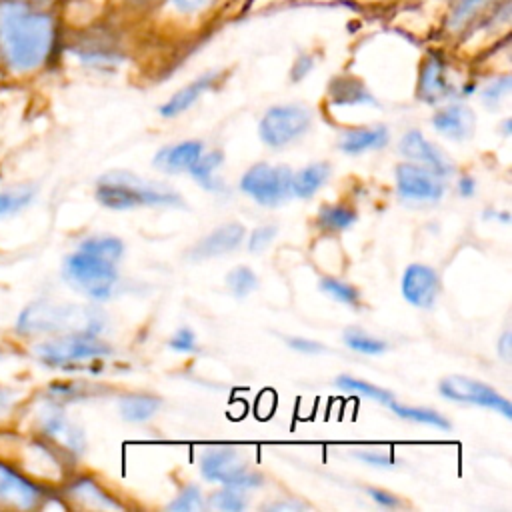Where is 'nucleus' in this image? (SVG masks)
<instances>
[{"label": "nucleus", "mask_w": 512, "mask_h": 512, "mask_svg": "<svg viewBox=\"0 0 512 512\" xmlns=\"http://www.w3.org/2000/svg\"><path fill=\"white\" fill-rule=\"evenodd\" d=\"M96 198L110 210H128L134 206H176L182 198L164 186L138 178L132 172H108L96 184Z\"/></svg>", "instance_id": "obj_1"}, {"label": "nucleus", "mask_w": 512, "mask_h": 512, "mask_svg": "<svg viewBox=\"0 0 512 512\" xmlns=\"http://www.w3.org/2000/svg\"><path fill=\"white\" fill-rule=\"evenodd\" d=\"M104 318L98 310L72 304L36 302L30 304L18 320L24 334H56V332H96L100 334Z\"/></svg>", "instance_id": "obj_2"}, {"label": "nucleus", "mask_w": 512, "mask_h": 512, "mask_svg": "<svg viewBox=\"0 0 512 512\" xmlns=\"http://www.w3.org/2000/svg\"><path fill=\"white\" fill-rule=\"evenodd\" d=\"M64 276L74 288L96 300H106L118 282L116 262L82 246L66 258Z\"/></svg>", "instance_id": "obj_3"}, {"label": "nucleus", "mask_w": 512, "mask_h": 512, "mask_svg": "<svg viewBox=\"0 0 512 512\" xmlns=\"http://www.w3.org/2000/svg\"><path fill=\"white\" fill-rule=\"evenodd\" d=\"M34 350L42 364L54 368H72L104 358L112 352L96 332H68L66 336L38 344Z\"/></svg>", "instance_id": "obj_4"}, {"label": "nucleus", "mask_w": 512, "mask_h": 512, "mask_svg": "<svg viewBox=\"0 0 512 512\" xmlns=\"http://www.w3.org/2000/svg\"><path fill=\"white\" fill-rule=\"evenodd\" d=\"M200 472L210 482H220L230 488L246 490L262 486L264 478L248 470L246 460L234 448H210L200 456Z\"/></svg>", "instance_id": "obj_5"}, {"label": "nucleus", "mask_w": 512, "mask_h": 512, "mask_svg": "<svg viewBox=\"0 0 512 512\" xmlns=\"http://www.w3.org/2000/svg\"><path fill=\"white\" fill-rule=\"evenodd\" d=\"M240 190L262 206H278L292 196V170L266 162L254 164L242 176Z\"/></svg>", "instance_id": "obj_6"}, {"label": "nucleus", "mask_w": 512, "mask_h": 512, "mask_svg": "<svg viewBox=\"0 0 512 512\" xmlns=\"http://www.w3.org/2000/svg\"><path fill=\"white\" fill-rule=\"evenodd\" d=\"M506 0H446L440 32L456 42H466Z\"/></svg>", "instance_id": "obj_7"}, {"label": "nucleus", "mask_w": 512, "mask_h": 512, "mask_svg": "<svg viewBox=\"0 0 512 512\" xmlns=\"http://www.w3.org/2000/svg\"><path fill=\"white\" fill-rule=\"evenodd\" d=\"M312 124L308 108L298 104H280L266 110L260 120V138L272 148L286 146L288 142L302 136Z\"/></svg>", "instance_id": "obj_8"}, {"label": "nucleus", "mask_w": 512, "mask_h": 512, "mask_svg": "<svg viewBox=\"0 0 512 512\" xmlns=\"http://www.w3.org/2000/svg\"><path fill=\"white\" fill-rule=\"evenodd\" d=\"M234 0H162L146 20L180 28H198L220 16Z\"/></svg>", "instance_id": "obj_9"}, {"label": "nucleus", "mask_w": 512, "mask_h": 512, "mask_svg": "<svg viewBox=\"0 0 512 512\" xmlns=\"http://www.w3.org/2000/svg\"><path fill=\"white\" fill-rule=\"evenodd\" d=\"M438 390L444 398L460 404H474V406H484L490 410L500 412L506 420L512 418V408L510 400H506L502 394H498L494 388L488 384L468 378V376H448L440 380Z\"/></svg>", "instance_id": "obj_10"}, {"label": "nucleus", "mask_w": 512, "mask_h": 512, "mask_svg": "<svg viewBox=\"0 0 512 512\" xmlns=\"http://www.w3.org/2000/svg\"><path fill=\"white\" fill-rule=\"evenodd\" d=\"M46 492L40 484L18 472L12 464L0 460V508L34 510L40 508Z\"/></svg>", "instance_id": "obj_11"}, {"label": "nucleus", "mask_w": 512, "mask_h": 512, "mask_svg": "<svg viewBox=\"0 0 512 512\" xmlns=\"http://www.w3.org/2000/svg\"><path fill=\"white\" fill-rule=\"evenodd\" d=\"M394 174L402 198L418 202H436L444 194L442 178L420 164L402 162L396 166Z\"/></svg>", "instance_id": "obj_12"}, {"label": "nucleus", "mask_w": 512, "mask_h": 512, "mask_svg": "<svg viewBox=\"0 0 512 512\" xmlns=\"http://www.w3.org/2000/svg\"><path fill=\"white\" fill-rule=\"evenodd\" d=\"M400 154L432 170L440 178H446L454 172V164L444 154V150L438 148L436 144H430L420 130H408L404 134V138L400 140Z\"/></svg>", "instance_id": "obj_13"}, {"label": "nucleus", "mask_w": 512, "mask_h": 512, "mask_svg": "<svg viewBox=\"0 0 512 512\" xmlns=\"http://www.w3.org/2000/svg\"><path fill=\"white\" fill-rule=\"evenodd\" d=\"M402 296L416 308H430L440 290L434 268L426 264H410L402 276Z\"/></svg>", "instance_id": "obj_14"}, {"label": "nucleus", "mask_w": 512, "mask_h": 512, "mask_svg": "<svg viewBox=\"0 0 512 512\" xmlns=\"http://www.w3.org/2000/svg\"><path fill=\"white\" fill-rule=\"evenodd\" d=\"M244 234H246V230L242 224H238V222L224 224V226L216 228L214 232H210L208 236H204L198 244H194L188 252V258L204 260V258H214V256L232 252L242 244Z\"/></svg>", "instance_id": "obj_15"}, {"label": "nucleus", "mask_w": 512, "mask_h": 512, "mask_svg": "<svg viewBox=\"0 0 512 512\" xmlns=\"http://www.w3.org/2000/svg\"><path fill=\"white\" fill-rule=\"evenodd\" d=\"M452 92V84L448 80L446 62L440 54L430 52L420 68V80H418V96L430 104L440 102L448 98Z\"/></svg>", "instance_id": "obj_16"}, {"label": "nucleus", "mask_w": 512, "mask_h": 512, "mask_svg": "<svg viewBox=\"0 0 512 512\" xmlns=\"http://www.w3.org/2000/svg\"><path fill=\"white\" fill-rule=\"evenodd\" d=\"M432 126L446 138L462 142L474 134V112L464 104H450L432 116Z\"/></svg>", "instance_id": "obj_17"}, {"label": "nucleus", "mask_w": 512, "mask_h": 512, "mask_svg": "<svg viewBox=\"0 0 512 512\" xmlns=\"http://www.w3.org/2000/svg\"><path fill=\"white\" fill-rule=\"evenodd\" d=\"M202 142L200 140H186L180 144L164 146L156 152L154 156V168H160L162 172H188L192 164L200 158L202 154Z\"/></svg>", "instance_id": "obj_18"}, {"label": "nucleus", "mask_w": 512, "mask_h": 512, "mask_svg": "<svg viewBox=\"0 0 512 512\" xmlns=\"http://www.w3.org/2000/svg\"><path fill=\"white\" fill-rule=\"evenodd\" d=\"M220 76H222L220 70H210V72L198 76L196 80H192L190 84H186L184 88H180L166 104H162V106H160V114H162L164 118H172V116L182 114V112L188 110L206 90H210V88L218 82Z\"/></svg>", "instance_id": "obj_19"}, {"label": "nucleus", "mask_w": 512, "mask_h": 512, "mask_svg": "<svg viewBox=\"0 0 512 512\" xmlns=\"http://www.w3.org/2000/svg\"><path fill=\"white\" fill-rule=\"evenodd\" d=\"M42 432L48 436L52 442L60 444L66 452L72 454H82L84 452V436L82 430L74 428L62 412L50 410L42 416Z\"/></svg>", "instance_id": "obj_20"}, {"label": "nucleus", "mask_w": 512, "mask_h": 512, "mask_svg": "<svg viewBox=\"0 0 512 512\" xmlns=\"http://www.w3.org/2000/svg\"><path fill=\"white\" fill-rule=\"evenodd\" d=\"M68 498L86 508L122 510V504L114 496H110L94 478H88V476H82L70 482Z\"/></svg>", "instance_id": "obj_21"}, {"label": "nucleus", "mask_w": 512, "mask_h": 512, "mask_svg": "<svg viewBox=\"0 0 512 512\" xmlns=\"http://www.w3.org/2000/svg\"><path fill=\"white\" fill-rule=\"evenodd\" d=\"M388 128L386 126H364L348 130L340 140V150L346 154H360L364 150H376L386 146Z\"/></svg>", "instance_id": "obj_22"}, {"label": "nucleus", "mask_w": 512, "mask_h": 512, "mask_svg": "<svg viewBox=\"0 0 512 512\" xmlns=\"http://www.w3.org/2000/svg\"><path fill=\"white\" fill-rule=\"evenodd\" d=\"M330 176V164L328 162H314L296 174H292V194L298 198H310L316 194L320 186L326 184Z\"/></svg>", "instance_id": "obj_23"}, {"label": "nucleus", "mask_w": 512, "mask_h": 512, "mask_svg": "<svg viewBox=\"0 0 512 512\" xmlns=\"http://www.w3.org/2000/svg\"><path fill=\"white\" fill-rule=\"evenodd\" d=\"M160 408V398L150 394H128L120 400V414L128 422L150 420L152 414Z\"/></svg>", "instance_id": "obj_24"}, {"label": "nucleus", "mask_w": 512, "mask_h": 512, "mask_svg": "<svg viewBox=\"0 0 512 512\" xmlns=\"http://www.w3.org/2000/svg\"><path fill=\"white\" fill-rule=\"evenodd\" d=\"M330 96L334 104L374 102L370 92L356 78H334V82L330 84Z\"/></svg>", "instance_id": "obj_25"}, {"label": "nucleus", "mask_w": 512, "mask_h": 512, "mask_svg": "<svg viewBox=\"0 0 512 512\" xmlns=\"http://www.w3.org/2000/svg\"><path fill=\"white\" fill-rule=\"evenodd\" d=\"M336 386L342 388V390H346V392L364 396V398H368V400H376V402H380V404H388V406H390V404L394 402V396H392L388 390H384V388H380V386H376V384H370V382H366V380L348 376V374L338 376V378H336Z\"/></svg>", "instance_id": "obj_26"}, {"label": "nucleus", "mask_w": 512, "mask_h": 512, "mask_svg": "<svg viewBox=\"0 0 512 512\" xmlns=\"http://www.w3.org/2000/svg\"><path fill=\"white\" fill-rule=\"evenodd\" d=\"M162 0H108L106 14L112 18H148Z\"/></svg>", "instance_id": "obj_27"}, {"label": "nucleus", "mask_w": 512, "mask_h": 512, "mask_svg": "<svg viewBox=\"0 0 512 512\" xmlns=\"http://www.w3.org/2000/svg\"><path fill=\"white\" fill-rule=\"evenodd\" d=\"M356 222V212L344 204L322 206L318 212V226L330 232H340Z\"/></svg>", "instance_id": "obj_28"}, {"label": "nucleus", "mask_w": 512, "mask_h": 512, "mask_svg": "<svg viewBox=\"0 0 512 512\" xmlns=\"http://www.w3.org/2000/svg\"><path fill=\"white\" fill-rule=\"evenodd\" d=\"M224 162V154L220 150H212L208 154H200V158L188 170L196 182H200L208 190H218V182L214 180V170Z\"/></svg>", "instance_id": "obj_29"}, {"label": "nucleus", "mask_w": 512, "mask_h": 512, "mask_svg": "<svg viewBox=\"0 0 512 512\" xmlns=\"http://www.w3.org/2000/svg\"><path fill=\"white\" fill-rule=\"evenodd\" d=\"M390 408L394 410L396 416H400L404 420L426 424V426H434V428H440V430H448L450 428V422L440 412H436V410L414 408V406H404V404H396V402H392Z\"/></svg>", "instance_id": "obj_30"}, {"label": "nucleus", "mask_w": 512, "mask_h": 512, "mask_svg": "<svg viewBox=\"0 0 512 512\" xmlns=\"http://www.w3.org/2000/svg\"><path fill=\"white\" fill-rule=\"evenodd\" d=\"M226 284H228L230 292H232L236 298H244V296H248L250 292L256 290L258 278H256V274L252 272V268H248V266H236V268H232V270L228 272Z\"/></svg>", "instance_id": "obj_31"}, {"label": "nucleus", "mask_w": 512, "mask_h": 512, "mask_svg": "<svg viewBox=\"0 0 512 512\" xmlns=\"http://www.w3.org/2000/svg\"><path fill=\"white\" fill-rule=\"evenodd\" d=\"M246 504H248V500H246L244 492L238 488H230V486L216 490L208 498V506L218 508V510H228V512H240L246 508Z\"/></svg>", "instance_id": "obj_32"}, {"label": "nucleus", "mask_w": 512, "mask_h": 512, "mask_svg": "<svg viewBox=\"0 0 512 512\" xmlns=\"http://www.w3.org/2000/svg\"><path fill=\"white\" fill-rule=\"evenodd\" d=\"M344 344L348 348H352L354 352H360V354H370V356H376V354H382L386 350V342L374 338V336H368L360 330H346L344 332Z\"/></svg>", "instance_id": "obj_33"}, {"label": "nucleus", "mask_w": 512, "mask_h": 512, "mask_svg": "<svg viewBox=\"0 0 512 512\" xmlns=\"http://www.w3.org/2000/svg\"><path fill=\"white\" fill-rule=\"evenodd\" d=\"M320 290L326 292L328 296H332L334 300H338L342 304H348V306H356L358 300H360V294L354 286H350L346 282H340L336 278H322L320 280Z\"/></svg>", "instance_id": "obj_34"}, {"label": "nucleus", "mask_w": 512, "mask_h": 512, "mask_svg": "<svg viewBox=\"0 0 512 512\" xmlns=\"http://www.w3.org/2000/svg\"><path fill=\"white\" fill-rule=\"evenodd\" d=\"M170 512H194L204 508L202 492L196 484H188L180 490V494L166 506Z\"/></svg>", "instance_id": "obj_35"}, {"label": "nucleus", "mask_w": 512, "mask_h": 512, "mask_svg": "<svg viewBox=\"0 0 512 512\" xmlns=\"http://www.w3.org/2000/svg\"><path fill=\"white\" fill-rule=\"evenodd\" d=\"M82 248H88L92 252H98L114 262H118L122 258V252H124V244L120 238L116 236H98V238H88L80 244Z\"/></svg>", "instance_id": "obj_36"}, {"label": "nucleus", "mask_w": 512, "mask_h": 512, "mask_svg": "<svg viewBox=\"0 0 512 512\" xmlns=\"http://www.w3.org/2000/svg\"><path fill=\"white\" fill-rule=\"evenodd\" d=\"M32 198V192L20 190V192H0V216L16 212L24 208Z\"/></svg>", "instance_id": "obj_37"}, {"label": "nucleus", "mask_w": 512, "mask_h": 512, "mask_svg": "<svg viewBox=\"0 0 512 512\" xmlns=\"http://www.w3.org/2000/svg\"><path fill=\"white\" fill-rule=\"evenodd\" d=\"M276 232H278V228L274 224H264V226H258L256 230H252L250 240H248L250 252H262L266 246H270Z\"/></svg>", "instance_id": "obj_38"}, {"label": "nucleus", "mask_w": 512, "mask_h": 512, "mask_svg": "<svg viewBox=\"0 0 512 512\" xmlns=\"http://www.w3.org/2000/svg\"><path fill=\"white\" fill-rule=\"evenodd\" d=\"M168 346L176 352H194L196 348V336L190 328H180L168 342Z\"/></svg>", "instance_id": "obj_39"}, {"label": "nucleus", "mask_w": 512, "mask_h": 512, "mask_svg": "<svg viewBox=\"0 0 512 512\" xmlns=\"http://www.w3.org/2000/svg\"><path fill=\"white\" fill-rule=\"evenodd\" d=\"M354 456L364 464L378 466V468H392L396 464V460L390 454H384L378 450H360V452H354Z\"/></svg>", "instance_id": "obj_40"}, {"label": "nucleus", "mask_w": 512, "mask_h": 512, "mask_svg": "<svg viewBox=\"0 0 512 512\" xmlns=\"http://www.w3.org/2000/svg\"><path fill=\"white\" fill-rule=\"evenodd\" d=\"M508 90H510V76H502V78H498V80H494L486 90H484V102L486 104H498V100L504 96V94H508Z\"/></svg>", "instance_id": "obj_41"}, {"label": "nucleus", "mask_w": 512, "mask_h": 512, "mask_svg": "<svg viewBox=\"0 0 512 512\" xmlns=\"http://www.w3.org/2000/svg\"><path fill=\"white\" fill-rule=\"evenodd\" d=\"M290 348H294L296 352H302V354H318L324 350V346L320 342H314V340H308L304 336H294V338H288L286 340Z\"/></svg>", "instance_id": "obj_42"}, {"label": "nucleus", "mask_w": 512, "mask_h": 512, "mask_svg": "<svg viewBox=\"0 0 512 512\" xmlns=\"http://www.w3.org/2000/svg\"><path fill=\"white\" fill-rule=\"evenodd\" d=\"M366 492H368V496H370L374 502H378V504L384 506V508H396V506H400V500H398L394 494H390V492H386V490H382V488H368Z\"/></svg>", "instance_id": "obj_43"}, {"label": "nucleus", "mask_w": 512, "mask_h": 512, "mask_svg": "<svg viewBox=\"0 0 512 512\" xmlns=\"http://www.w3.org/2000/svg\"><path fill=\"white\" fill-rule=\"evenodd\" d=\"M496 348H498L500 358L506 360V362H510V358H512V334H510V332H504V334L498 338Z\"/></svg>", "instance_id": "obj_44"}, {"label": "nucleus", "mask_w": 512, "mask_h": 512, "mask_svg": "<svg viewBox=\"0 0 512 512\" xmlns=\"http://www.w3.org/2000/svg\"><path fill=\"white\" fill-rule=\"evenodd\" d=\"M312 68V58L310 56H300L292 68V78L294 80H300L302 76H306Z\"/></svg>", "instance_id": "obj_45"}, {"label": "nucleus", "mask_w": 512, "mask_h": 512, "mask_svg": "<svg viewBox=\"0 0 512 512\" xmlns=\"http://www.w3.org/2000/svg\"><path fill=\"white\" fill-rule=\"evenodd\" d=\"M458 192L460 196H472L476 192V180L472 176H462L458 180Z\"/></svg>", "instance_id": "obj_46"}, {"label": "nucleus", "mask_w": 512, "mask_h": 512, "mask_svg": "<svg viewBox=\"0 0 512 512\" xmlns=\"http://www.w3.org/2000/svg\"><path fill=\"white\" fill-rule=\"evenodd\" d=\"M270 510H302L304 508V504H300V502H288V500H284V502H276V504H270L268 506Z\"/></svg>", "instance_id": "obj_47"}, {"label": "nucleus", "mask_w": 512, "mask_h": 512, "mask_svg": "<svg viewBox=\"0 0 512 512\" xmlns=\"http://www.w3.org/2000/svg\"><path fill=\"white\" fill-rule=\"evenodd\" d=\"M362 4H386V2H396V0H356Z\"/></svg>", "instance_id": "obj_48"}]
</instances>
